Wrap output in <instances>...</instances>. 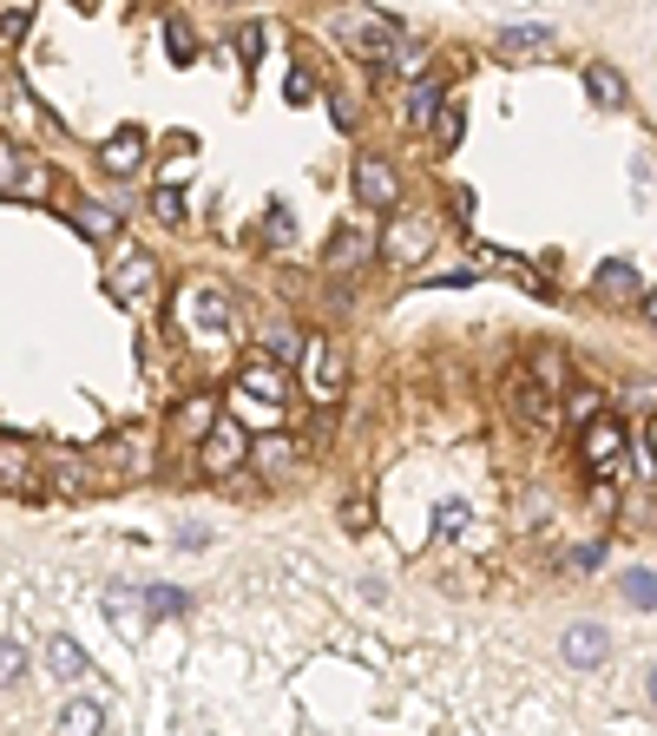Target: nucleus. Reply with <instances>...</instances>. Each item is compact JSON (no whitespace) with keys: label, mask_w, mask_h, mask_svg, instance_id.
<instances>
[{"label":"nucleus","mask_w":657,"mask_h":736,"mask_svg":"<svg viewBox=\"0 0 657 736\" xmlns=\"http://www.w3.org/2000/svg\"><path fill=\"white\" fill-rule=\"evenodd\" d=\"M559 652H566V665H579V671H599L605 658H612V632L605 625H566V638H559Z\"/></svg>","instance_id":"obj_10"},{"label":"nucleus","mask_w":657,"mask_h":736,"mask_svg":"<svg viewBox=\"0 0 657 736\" xmlns=\"http://www.w3.org/2000/svg\"><path fill=\"white\" fill-rule=\"evenodd\" d=\"M0 191L7 197H39L46 191V165L26 145H0Z\"/></svg>","instance_id":"obj_6"},{"label":"nucleus","mask_w":657,"mask_h":736,"mask_svg":"<svg viewBox=\"0 0 657 736\" xmlns=\"http://www.w3.org/2000/svg\"><path fill=\"white\" fill-rule=\"evenodd\" d=\"M178 316H184V329H191L197 342H224V336H230V296H224L217 283H191V290L178 296Z\"/></svg>","instance_id":"obj_3"},{"label":"nucleus","mask_w":657,"mask_h":736,"mask_svg":"<svg viewBox=\"0 0 657 736\" xmlns=\"http://www.w3.org/2000/svg\"><path fill=\"white\" fill-rule=\"evenodd\" d=\"M645 322H657V290L645 296Z\"/></svg>","instance_id":"obj_40"},{"label":"nucleus","mask_w":657,"mask_h":736,"mask_svg":"<svg viewBox=\"0 0 657 736\" xmlns=\"http://www.w3.org/2000/svg\"><path fill=\"white\" fill-rule=\"evenodd\" d=\"M151 283H158V263H151L145 250H132V257H125V263L112 270V296H118V303H138V296H145Z\"/></svg>","instance_id":"obj_15"},{"label":"nucleus","mask_w":657,"mask_h":736,"mask_svg":"<svg viewBox=\"0 0 657 736\" xmlns=\"http://www.w3.org/2000/svg\"><path fill=\"white\" fill-rule=\"evenodd\" d=\"M546 39H553L546 26H507V33H500V46H507V53H533V46H546Z\"/></svg>","instance_id":"obj_27"},{"label":"nucleus","mask_w":657,"mask_h":736,"mask_svg":"<svg viewBox=\"0 0 657 736\" xmlns=\"http://www.w3.org/2000/svg\"><path fill=\"white\" fill-rule=\"evenodd\" d=\"M428 244H434V224H421V217H395V224H388V237H382V257L408 270V263H421V257H428Z\"/></svg>","instance_id":"obj_8"},{"label":"nucleus","mask_w":657,"mask_h":736,"mask_svg":"<svg viewBox=\"0 0 657 736\" xmlns=\"http://www.w3.org/2000/svg\"><path fill=\"white\" fill-rule=\"evenodd\" d=\"M20 678H26V652H20L13 638H0V691H7V684H20Z\"/></svg>","instance_id":"obj_30"},{"label":"nucleus","mask_w":657,"mask_h":736,"mask_svg":"<svg viewBox=\"0 0 657 736\" xmlns=\"http://www.w3.org/2000/svg\"><path fill=\"white\" fill-rule=\"evenodd\" d=\"M59 731H66V736H92V731H105V711L79 698V704H66V711H59Z\"/></svg>","instance_id":"obj_22"},{"label":"nucleus","mask_w":657,"mask_h":736,"mask_svg":"<svg viewBox=\"0 0 657 736\" xmlns=\"http://www.w3.org/2000/svg\"><path fill=\"white\" fill-rule=\"evenodd\" d=\"M355 191H362V204H375V211H395V204H401V178H395L382 158H355Z\"/></svg>","instance_id":"obj_11"},{"label":"nucleus","mask_w":657,"mask_h":736,"mask_svg":"<svg viewBox=\"0 0 657 736\" xmlns=\"http://www.w3.org/2000/svg\"><path fill=\"white\" fill-rule=\"evenodd\" d=\"M336 33H342V46L355 53V59H395L401 53V26L388 20V13H369V7H349L342 20H336Z\"/></svg>","instance_id":"obj_1"},{"label":"nucleus","mask_w":657,"mask_h":736,"mask_svg":"<svg viewBox=\"0 0 657 736\" xmlns=\"http://www.w3.org/2000/svg\"><path fill=\"white\" fill-rule=\"evenodd\" d=\"M369 250H375V244H369V230H355V224H342V230L329 237V263H336V270H362Z\"/></svg>","instance_id":"obj_16"},{"label":"nucleus","mask_w":657,"mask_h":736,"mask_svg":"<svg viewBox=\"0 0 657 736\" xmlns=\"http://www.w3.org/2000/svg\"><path fill=\"white\" fill-rule=\"evenodd\" d=\"M46 474H53V487L66 494V500H79L92 480H86V461L79 454H66V448H53V461H46Z\"/></svg>","instance_id":"obj_19"},{"label":"nucleus","mask_w":657,"mask_h":736,"mask_svg":"<svg viewBox=\"0 0 657 736\" xmlns=\"http://www.w3.org/2000/svg\"><path fill=\"white\" fill-rule=\"evenodd\" d=\"M263 237H270V244H290V237H296V217H290V204H270V224H263Z\"/></svg>","instance_id":"obj_32"},{"label":"nucleus","mask_w":657,"mask_h":736,"mask_svg":"<svg viewBox=\"0 0 657 736\" xmlns=\"http://www.w3.org/2000/svg\"><path fill=\"white\" fill-rule=\"evenodd\" d=\"M625 448H632V428L619 421V415H586V428H579V461L592 467V474H612L619 461H625Z\"/></svg>","instance_id":"obj_4"},{"label":"nucleus","mask_w":657,"mask_h":736,"mask_svg":"<svg viewBox=\"0 0 657 736\" xmlns=\"http://www.w3.org/2000/svg\"><path fill=\"white\" fill-rule=\"evenodd\" d=\"M165 46H171V59H178V66H191V53H197V33H191L178 13H171V20H165Z\"/></svg>","instance_id":"obj_25"},{"label":"nucleus","mask_w":657,"mask_h":736,"mask_svg":"<svg viewBox=\"0 0 657 736\" xmlns=\"http://www.w3.org/2000/svg\"><path fill=\"white\" fill-rule=\"evenodd\" d=\"M461 132H467V112H461V105H441V118H434V138L454 151V145H461Z\"/></svg>","instance_id":"obj_28"},{"label":"nucleus","mask_w":657,"mask_h":736,"mask_svg":"<svg viewBox=\"0 0 657 736\" xmlns=\"http://www.w3.org/2000/svg\"><path fill=\"white\" fill-rule=\"evenodd\" d=\"M99 158H105V171H112V178H132V171L145 165V132H138V125H118V132L105 138V151H99Z\"/></svg>","instance_id":"obj_13"},{"label":"nucleus","mask_w":657,"mask_h":736,"mask_svg":"<svg viewBox=\"0 0 657 736\" xmlns=\"http://www.w3.org/2000/svg\"><path fill=\"white\" fill-rule=\"evenodd\" d=\"M395 66H401V72H415V79H421V66H428V53H421V46H401V53H395Z\"/></svg>","instance_id":"obj_37"},{"label":"nucleus","mask_w":657,"mask_h":736,"mask_svg":"<svg viewBox=\"0 0 657 736\" xmlns=\"http://www.w3.org/2000/svg\"><path fill=\"white\" fill-rule=\"evenodd\" d=\"M566 408L586 421V415H599V395H592V388H573V401H566Z\"/></svg>","instance_id":"obj_38"},{"label":"nucleus","mask_w":657,"mask_h":736,"mask_svg":"<svg viewBox=\"0 0 657 736\" xmlns=\"http://www.w3.org/2000/svg\"><path fill=\"white\" fill-rule=\"evenodd\" d=\"M105 619H112V632H118L125 645H138V638H145V619H151V599L132 592V586H105Z\"/></svg>","instance_id":"obj_7"},{"label":"nucleus","mask_w":657,"mask_h":736,"mask_svg":"<svg viewBox=\"0 0 657 736\" xmlns=\"http://www.w3.org/2000/svg\"><path fill=\"white\" fill-rule=\"evenodd\" d=\"M0 494H33V448L20 434H0Z\"/></svg>","instance_id":"obj_12"},{"label":"nucleus","mask_w":657,"mask_h":736,"mask_svg":"<svg viewBox=\"0 0 657 736\" xmlns=\"http://www.w3.org/2000/svg\"><path fill=\"white\" fill-rule=\"evenodd\" d=\"M237 59H243V66H257V59H263V33H257V26H243V33H237Z\"/></svg>","instance_id":"obj_35"},{"label":"nucleus","mask_w":657,"mask_h":736,"mask_svg":"<svg viewBox=\"0 0 657 736\" xmlns=\"http://www.w3.org/2000/svg\"><path fill=\"white\" fill-rule=\"evenodd\" d=\"M296 362H303V395L309 401H342V388H349V369H342V349L329 342V336H309L303 349H296Z\"/></svg>","instance_id":"obj_2"},{"label":"nucleus","mask_w":657,"mask_h":736,"mask_svg":"<svg viewBox=\"0 0 657 736\" xmlns=\"http://www.w3.org/2000/svg\"><path fill=\"white\" fill-rule=\"evenodd\" d=\"M283 92H290V105H309V92H316V79H309V72H290V86H283Z\"/></svg>","instance_id":"obj_36"},{"label":"nucleus","mask_w":657,"mask_h":736,"mask_svg":"<svg viewBox=\"0 0 657 736\" xmlns=\"http://www.w3.org/2000/svg\"><path fill=\"white\" fill-rule=\"evenodd\" d=\"M619 592H625V605H632V612H652V605H657V573H625V579H619Z\"/></svg>","instance_id":"obj_23"},{"label":"nucleus","mask_w":657,"mask_h":736,"mask_svg":"<svg viewBox=\"0 0 657 736\" xmlns=\"http://www.w3.org/2000/svg\"><path fill=\"white\" fill-rule=\"evenodd\" d=\"M145 599H151V619H178L184 612V592H171V586H151Z\"/></svg>","instance_id":"obj_33"},{"label":"nucleus","mask_w":657,"mask_h":736,"mask_svg":"<svg viewBox=\"0 0 657 736\" xmlns=\"http://www.w3.org/2000/svg\"><path fill=\"white\" fill-rule=\"evenodd\" d=\"M441 105H448V99H441V86H434V79H421V86L408 92V105H401V125H415V132H421V125H434V118H441Z\"/></svg>","instance_id":"obj_18"},{"label":"nucleus","mask_w":657,"mask_h":736,"mask_svg":"<svg viewBox=\"0 0 657 736\" xmlns=\"http://www.w3.org/2000/svg\"><path fill=\"white\" fill-rule=\"evenodd\" d=\"M72 224H79L86 237H112V230H118V217L99 211V204H72Z\"/></svg>","instance_id":"obj_26"},{"label":"nucleus","mask_w":657,"mask_h":736,"mask_svg":"<svg viewBox=\"0 0 657 736\" xmlns=\"http://www.w3.org/2000/svg\"><path fill=\"white\" fill-rule=\"evenodd\" d=\"M237 388H243V395H257V401H276V408H283V395H290V375L276 369V355H263V349H257V355H243V369H237Z\"/></svg>","instance_id":"obj_9"},{"label":"nucleus","mask_w":657,"mask_h":736,"mask_svg":"<svg viewBox=\"0 0 657 736\" xmlns=\"http://www.w3.org/2000/svg\"><path fill=\"white\" fill-rule=\"evenodd\" d=\"M46 671H53V684H86V652H79V638H66V632H53L46 638Z\"/></svg>","instance_id":"obj_14"},{"label":"nucleus","mask_w":657,"mask_h":736,"mask_svg":"<svg viewBox=\"0 0 657 736\" xmlns=\"http://www.w3.org/2000/svg\"><path fill=\"white\" fill-rule=\"evenodd\" d=\"M151 211H158L165 224H178V217H184V197H178V191L165 184V191H151Z\"/></svg>","instance_id":"obj_34"},{"label":"nucleus","mask_w":657,"mask_h":736,"mask_svg":"<svg viewBox=\"0 0 657 736\" xmlns=\"http://www.w3.org/2000/svg\"><path fill=\"white\" fill-rule=\"evenodd\" d=\"M197 461H204V474H237V467L250 461V441H243V428L217 415V421L204 428V448H197Z\"/></svg>","instance_id":"obj_5"},{"label":"nucleus","mask_w":657,"mask_h":736,"mask_svg":"<svg viewBox=\"0 0 657 736\" xmlns=\"http://www.w3.org/2000/svg\"><path fill=\"white\" fill-rule=\"evenodd\" d=\"M112 461H125V474H145V467H151L138 434H118V441H112Z\"/></svg>","instance_id":"obj_29"},{"label":"nucleus","mask_w":657,"mask_h":736,"mask_svg":"<svg viewBox=\"0 0 657 736\" xmlns=\"http://www.w3.org/2000/svg\"><path fill=\"white\" fill-rule=\"evenodd\" d=\"M652 704H657V671H652Z\"/></svg>","instance_id":"obj_41"},{"label":"nucleus","mask_w":657,"mask_h":736,"mask_svg":"<svg viewBox=\"0 0 657 736\" xmlns=\"http://www.w3.org/2000/svg\"><path fill=\"white\" fill-rule=\"evenodd\" d=\"M250 461H257V467H263V474H283V467H290V461H296V448H290V441H283V434H276V428H263V441H257V448H250Z\"/></svg>","instance_id":"obj_21"},{"label":"nucleus","mask_w":657,"mask_h":736,"mask_svg":"<svg viewBox=\"0 0 657 736\" xmlns=\"http://www.w3.org/2000/svg\"><path fill=\"white\" fill-rule=\"evenodd\" d=\"M586 92H592V105H625V99H632L625 79H619V66H605V59L586 66Z\"/></svg>","instance_id":"obj_17"},{"label":"nucleus","mask_w":657,"mask_h":736,"mask_svg":"<svg viewBox=\"0 0 657 736\" xmlns=\"http://www.w3.org/2000/svg\"><path fill=\"white\" fill-rule=\"evenodd\" d=\"M217 421V401L211 395H191V401H178V428H191V434H204Z\"/></svg>","instance_id":"obj_24"},{"label":"nucleus","mask_w":657,"mask_h":736,"mask_svg":"<svg viewBox=\"0 0 657 736\" xmlns=\"http://www.w3.org/2000/svg\"><path fill=\"white\" fill-rule=\"evenodd\" d=\"M26 26H33V7H26V0H13V7H7V20H0V39H26Z\"/></svg>","instance_id":"obj_31"},{"label":"nucleus","mask_w":657,"mask_h":736,"mask_svg":"<svg viewBox=\"0 0 657 736\" xmlns=\"http://www.w3.org/2000/svg\"><path fill=\"white\" fill-rule=\"evenodd\" d=\"M592 290H599V296H612V303H625V296H638V270L612 257V263H599V283H592Z\"/></svg>","instance_id":"obj_20"},{"label":"nucleus","mask_w":657,"mask_h":736,"mask_svg":"<svg viewBox=\"0 0 657 736\" xmlns=\"http://www.w3.org/2000/svg\"><path fill=\"white\" fill-rule=\"evenodd\" d=\"M441 533H467V507H441Z\"/></svg>","instance_id":"obj_39"}]
</instances>
